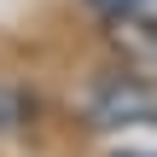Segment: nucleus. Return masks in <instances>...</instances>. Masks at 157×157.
<instances>
[{
  "label": "nucleus",
  "instance_id": "nucleus-1",
  "mask_svg": "<svg viewBox=\"0 0 157 157\" xmlns=\"http://www.w3.org/2000/svg\"><path fill=\"white\" fill-rule=\"evenodd\" d=\"M93 128H157V82L146 76H105L82 99Z\"/></svg>",
  "mask_w": 157,
  "mask_h": 157
},
{
  "label": "nucleus",
  "instance_id": "nucleus-2",
  "mask_svg": "<svg viewBox=\"0 0 157 157\" xmlns=\"http://www.w3.org/2000/svg\"><path fill=\"white\" fill-rule=\"evenodd\" d=\"M6 122H17V93H12V87H0V128H6Z\"/></svg>",
  "mask_w": 157,
  "mask_h": 157
},
{
  "label": "nucleus",
  "instance_id": "nucleus-3",
  "mask_svg": "<svg viewBox=\"0 0 157 157\" xmlns=\"http://www.w3.org/2000/svg\"><path fill=\"white\" fill-rule=\"evenodd\" d=\"M93 6H105V12H111V17H122V12H140V6H146V0H93Z\"/></svg>",
  "mask_w": 157,
  "mask_h": 157
}]
</instances>
